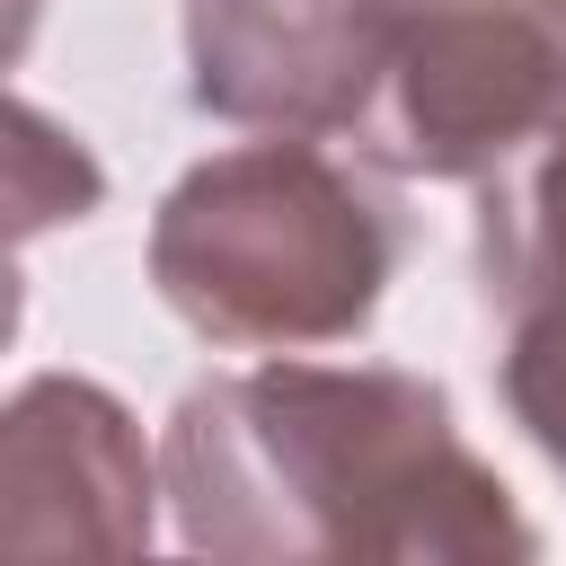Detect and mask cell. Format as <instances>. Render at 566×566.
<instances>
[{
  "label": "cell",
  "instance_id": "obj_1",
  "mask_svg": "<svg viewBox=\"0 0 566 566\" xmlns=\"http://www.w3.org/2000/svg\"><path fill=\"white\" fill-rule=\"evenodd\" d=\"M195 557L239 566H486L539 531L460 442L451 398L389 363H256L195 380L159 442Z\"/></svg>",
  "mask_w": 566,
  "mask_h": 566
},
{
  "label": "cell",
  "instance_id": "obj_2",
  "mask_svg": "<svg viewBox=\"0 0 566 566\" xmlns=\"http://www.w3.org/2000/svg\"><path fill=\"white\" fill-rule=\"evenodd\" d=\"M389 274L398 203L363 168L318 150V133L212 150L150 212V283L203 345H345L371 327Z\"/></svg>",
  "mask_w": 566,
  "mask_h": 566
},
{
  "label": "cell",
  "instance_id": "obj_3",
  "mask_svg": "<svg viewBox=\"0 0 566 566\" xmlns=\"http://www.w3.org/2000/svg\"><path fill=\"white\" fill-rule=\"evenodd\" d=\"M566 124V0H407L354 124L389 177H495Z\"/></svg>",
  "mask_w": 566,
  "mask_h": 566
},
{
  "label": "cell",
  "instance_id": "obj_4",
  "mask_svg": "<svg viewBox=\"0 0 566 566\" xmlns=\"http://www.w3.org/2000/svg\"><path fill=\"white\" fill-rule=\"evenodd\" d=\"M407 0H186V97L248 133H354Z\"/></svg>",
  "mask_w": 566,
  "mask_h": 566
},
{
  "label": "cell",
  "instance_id": "obj_5",
  "mask_svg": "<svg viewBox=\"0 0 566 566\" xmlns=\"http://www.w3.org/2000/svg\"><path fill=\"white\" fill-rule=\"evenodd\" d=\"M150 451L133 416L80 380L44 371L0 416V548L9 557H133L150 548Z\"/></svg>",
  "mask_w": 566,
  "mask_h": 566
},
{
  "label": "cell",
  "instance_id": "obj_6",
  "mask_svg": "<svg viewBox=\"0 0 566 566\" xmlns=\"http://www.w3.org/2000/svg\"><path fill=\"white\" fill-rule=\"evenodd\" d=\"M478 310L495 327L513 424L548 469H566V124L478 195Z\"/></svg>",
  "mask_w": 566,
  "mask_h": 566
}]
</instances>
